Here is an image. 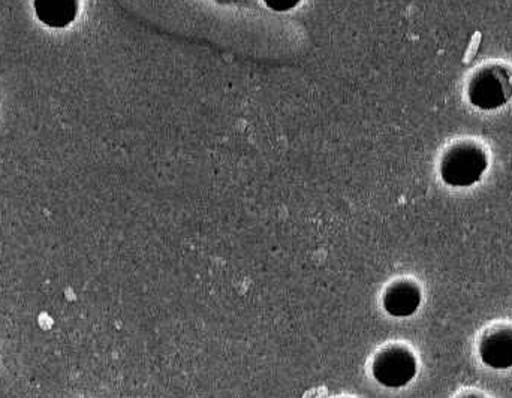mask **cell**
Returning <instances> with one entry per match:
<instances>
[{
  "label": "cell",
  "mask_w": 512,
  "mask_h": 398,
  "mask_svg": "<svg viewBox=\"0 0 512 398\" xmlns=\"http://www.w3.org/2000/svg\"><path fill=\"white\" fill-rule=\"evenodd\" d=\"M301 0H264L265 5L274 12H288L294 9Z\"/></svg>",
  "instance_id": "obj_7"
},
{
  "label": "cell",
  "mask_w": 512,
  "mask_h": 398,
  "mask_svg": "<svg viewBox=\"0 0 512 398\" xmlns=\"http://www.w3.org/2000/svg\"><path fill=\"white\" fill-rule=\"evenodd\" d=\"M463 398H483V397H480V396H466V397H463Z\"/></svg>",
  "instance_id": "obj_8"
},
{
  "label": "cell",
  "mask_w": 512,
  "mask_h": 398,
  "mask_svg": "<svg viewBox=\"0 0 512 398\" xmlns=\"http://www.w3.org/2000/svg\"><path fill=\"white\" fill-rule=\"evenodd\" d=\"M486 153L477 144L460 143L445 153L441 162V177L453 188H469L480 182L487 170Z\"/></svg>",
  "instance_id": "obj_1"
},
{
  "label": "cell",
  "mask_w": 512,
  "mask_h": 398,
  "mask_svg": "<svg viewBox=\"0 0 512 398\" xmlns=\"http://www.w3.org/2000/svg\"><path fill=\"white\" fill-rule=\"evenodd\" d=\"M33 9L45 26L63 29L77 18L78 0H33Z\"/></svg>",
  "instance_id": "obj_6"
},
{
  "label": "cell",
  "mask_w": 512,
  "mask_h": 398,
  "mask_svg": "<svg viewBox=\"0 0 512 398\" xmlns=\"http://www.w3.org/2000/svg\"><path fill=\"white\" fill-rule=\"evenodd\" d=\"M480 357L486 366L496 370L512 367V328H498L487 334L480 345Z\"/></svg>",
  "instance_id": "obj_4"
},
{
  "label": "cell",
  "mask_w": 512,
  "mask_h": 398,
  "mask_svg": "<svg viewBox=\"0 0 512 398\" xmlns=\"http://www.w3.org/2000/svg\"><path fill=\"white\" fill-rule=\"evenodd\" d=\"M469 101L480 110H498L512 96V74L502 66L481 69L469 84Z\"/></svg>",
  "instance_id": "obj_2"
},
{
  "label": "cell",
  "mask_w": 512,
  "mask_h": 398,
  "mask_svg": "<svg viewBox=\"0 0 512 398\" xmlns=\"http://www.w3.org/2000/svg\"><path fill=\"white\" fill-rule=\"evenodd\" d=\"M417 375V360L409 349L393 346L384 349L373 363V376L387 388L406 387Z\"/></svg>",
  "instance_id": "obj_3"
},
{
  "label": "cell",
  "mask_w": 512,
  "mask_h": 398,
  "mask_svg": "<svg viewBox=\"0 0 512 398\" xmlns=\"http://www.w3.org/2000/svg\"><path fill=\"white\" fill-rule=\"evenodd\" d=\"M421 304V291L415 283L397 282L384 295V309L394 318H408Z\"/></svg>",
  "instance_id": "obj_5"
}]
</instances>
